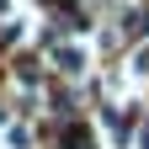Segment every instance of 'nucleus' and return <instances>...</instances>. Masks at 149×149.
I'll list each match as a JSON object with an SVG mask.
<instances>
[{"instance_id": "f257e3e1", "label": "nucleus", "mask_w": 149, "mask_h": 149, "mask_svg": "<svg viewBox=\"0 0 149 149\" xmlns=\"http://www.w3.org/2000/svg\"><path fill=\"white\" fill-rule=\"evenodd\" d=\"M53 59H59V69H64V74H80V69H85V48H59Z\"/></svg>"}]
</instances>
